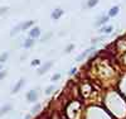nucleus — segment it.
<instances>
[{"label": "nucleus", "mask_w": 126, "mask_h": 119, "mask_svg": "<svg viewBox=\"0 0 126 119\" xmlns=\"http://www.w3.org/2000/svg\"><path fill=\"white\" fill-rule=\"evenodd\" d=\"M97 4H98V0H87L86 6L87 8H93V6H96Z\"/></svg>", "instance_id": "nucleus-14"}, {"label": "nucleus", "mask_w": 126, "mask_h": 119, "mask_svg": "<svg viewBox=\"0 0 126 119\" xmlns=\"http://www.w3.org/2000/svg\"><path fill=\"white\" fill-rule=\"evenodd\" d=\"M119 10H120V8L116 5V6H112L111 9H110V12H109V17L111 18V17H116L117 14H119Z\"/></svg>", "instance_id": "nucleus-10"}, {"label": "nucleus", "mask_w": 126, "mask_h": 119, "mask_svg": "<svg viewBox=\"0 0 126 119\" xmlns=\"http://www.w3.org/2000/svg\"><path fill=\"white\" fill-rule=\"evenodd\" d=\"M102 39H103L102 37H100V38H93V39H92V43L94 45V43H98V42H101Z\"/></svg>", "instance_id": "nucleus-20"}, {"label": "nucleus", "mask_w": 126, "mask_h": 119, "mask_svg": "<svg viewBox=\"0 0 126 119\" xmlns=\"http://www.w3.org/2000/svg\"><path fill=\"white\" fill-rule=\"evenodd\" d=\"M93 49H94V47H91V48H88V49H86L85 52H82V53H81V55H79V56H78V57L76 58V61H78V62H81V61H83V60H85V58H86V57H87V56L90 55V53H91V52H92Z\"/></svg>", "instance_id": "nucleus-3"}, {"label": "nucleus", "mask_w": 126, "mask_h": 119, "mask_svg": "<svg viewBox=\"0 0 126 119\" xmlns=\"http://www.w3.org/2000/svg\"><path fill=\"white\" fill-rule=\"evenodd\" d=\"M34 38H28V39H25V42L23 43V47L24 48H30V47H33V45H34Z\"/></svg>", "instance_id": "nucleus-9"}, {"label": "nucleus", "mask_w": 126, "mask_h": 119, "mask_svg": "<svg viewBox=\"0 0 126 119\" xmlns=\"http://www.w3.org/2000/svg\"><path fill=\"white\" fill-rule=\"evenodd\" d=\"M59 77H61V73H54L52 76V81H57V80H59Z\"/></svg>", "instance_id": "nucleus-18"}, {"label": "nucleus", "mask_w": 126, "mask_h": 119, "mask_svg": "<svg viewBox=\"0 0 126 119\" xmlns=\"http://www.w3.org/2000/svg\"><path fill=\"white\" fill-rule=\"evenodd\" d=\"M5 76H6V72H5V71H0V80L4 79Z\"/></svg>", "instance_id": "nucleus-23"}, {"label": "nucleus", "mask_w": 126, "mask_h": 119, "mask_svg": "<svg viewBox=\"0 0 126 119\" xmlns=\"http://www.w3.org/2000/svg\"><path fill=\"white\" fill-rule=\"evenodd\" d=\"M52 66H53V62H52V61H48L46 65H43V66H42V67L38 70V73H39V75H43V73H44V72H47Z\"/></svg>", "instance_id": "nucleus-2"}, {"label": "nucleus", "mask_w": 126, "mask_h": 119, "mask_svg": "<svg viewBox=\"0 0 126 119\" xmlns=\"http://www.w3.org/2000/svg\"><path fill=\"white\" fill-rule=\"evenodd\" d=\"M73 48H75V45H69V46L66 48V52H67V53H69V52H71Z\"/></svg>", "instance_id": "nucleus-19"}, {"label": "nucleus", "mask_w": 126, "mask_h": 119, "mask_svg": "<svg viewBox=\"0 0 126 119\" xmlns=\"http://www.w3.org/2000/svg\"><path fill=\"white\" fill-rule=\"evenodd\" d=\"M0 70H1V66H0Z\"/></svg>", "instance_id": "nucleus-25"}, {"label": "nucleus", "mask_w": 126, "mask_h": 119, "mask_svg": "<svg viewBox=\"0 0 126 119\" xmlns=\"http://www.w3.org/2000/svg\"><path fill=\"white\" fill-rule=\"evenodd\" d=\"M8 56H9V53H8V52L3 53V55L0 56V63H1V62H4V61H5V60L8 58Z\"/></svg>", "instance_id": "nucleus-16"}, {"label": "nucleus", "mask_w": 126, "mask_h": 119, "mask_svg": "<svg viewBox=\"0 0 126 119\" xmlns=\"http://www.w3.org/2000/svg\"><path fill=\"white\" fill-rule=\"evenodd\" d=\"M39 109H40V105H37V106H34L33 109H32V112H33V113H37Z\"/></svg>", "instance_id": "nucleus-22"}, {"label": "nucleus", "mask_w": 126, "mask_h": 119, "mask_svg": "<svg viewBox=\"0 0 126 119\" xmlns=\"http://www.w3.org/2000/svg\"><path fill=\"white\" fill-rule=\"evenodd\" d=\"M112 30H113V27H112V25H107V27L105 25V27H102L98 32H100V33H102V34H110Z\"/></svg>", "instance_id": "nucleus-8"}, {"label": "nucleus", "mask_w": 126, "mask_h": 119, "mask_svg": "<svg viewBox=\"0 0 126 119\" xmlns=\"http://www.w3.org/2000/svg\"><path fill=\"white\" fill-rule=\"evenodd\" d=\"M24 82H25V80L24 79H20L18 82H16V85L13 88V90H12V94H15V93H18L20 89L23 88V85H24Z\"/></svg>", "instance_id": "nucleus-5"}, {"label": "nucleus", "mask_w": 126, "mask_h": 119, "mask_svg": "<svg viewBox=\"0 0 126 119\" xmlns=\"http://www.w3.org/2000/svg\"><path fill=\"white\" fill-rule=\"evenodd\" d=\"M53 90H54V86L52 85V86H49V88H47V89H46V94H47V95H49V94L53 93Z\"/></svg>", "instance_id": "nucleus-17"}, {"label": "nucleus", "mask_w": 126, "mask_h": 119, "mask_svg": "<svg viewBox=\"0 0 126 119\" xmlns=\"http://www.w3.org/2000/svg\"><path fill=\"white\" fill-rule=\"evenodd\" d=\"M34 24V22L33 20H28V22H24V23H22V30H25L28 28H30L32 25Z\"/></svg>", "instance_id": "nucleus-11"}, {"label": "nucleus", "mask_w": 126, "mask_h": 119, "mask_svg": "<svg viewBox=\"0 0 126 119\" xmlns=\"http://www.w3.org/2000/svg\"><path fill=\"white\" fill-rule=\"evenodd\" d=\"M76 71H77V69H76V67H73V69H71V72H69V73H71V75H75Z\"/></svg>", "instance_id": "nucleus-24"}, {"label": "nucleus", "mask_w": 126, "mask_h": 119, "mask_svg": "<svg viewBox=\"0 0 126 119\" xmlns=\"http://www.w3.org/2000/svg\"><path fill=\"white\" fill-rule=\"evenodd\" d=\"M29 36L30 38H38L40 36V29L38 27H34V28H32L30 32H29Z\"/></svg>", "instance_id": "nucleus-6"}, {"label": "nucleus", "mask_w": 126, "mask_h": 119, "mask_svg": "<svg viewBox=\"0 0 126 119\" xmlns=\"http://www.w3.org/2000/svg\"><path fill=\"white\" fill-rule=\"evenodd\" d=\"M63 14H64V10L61 9V8H57V9H54L53 12H52L50 17H52V19H53V20H58Z\"/></svg>", "instance_id": "nucleus-1"}, {"label": "nucleus", "mask_w": 126, "mask_h": 119, "mask_svg": "<svg viewBox=\"0 0 126 119\" xmlns=\"http://www.w3.org/2000/svg\"><path fill=\"white\" fill-rule=\"evenodd\" d=\"M10 109H12V105H10V104H6L5 106H3L1 108V110H0V115H4L5 113H8Z\"/></svg>", "instance_id": "nucleus-13"}, {"label": "nucleus", "mask_w": 126, "mask_h": 119, "mask_svg": "<svg viewBox=\"0 0 126 119\" xmlns=\"http://www.w3.org/2000/svg\"><path fill=\"white\" fill-rule=\"evenodd\" d=\"M20 30H22V23L18 24L16 27H14V28L12 29V32H10V36H15L16 33H19Z\"/></svg>", "instance_id": "nucleus-12"}, {"label": "nucleus", "mask_w": 126, "mask_h": 119, "mask_svg": "<svg viewBox=\"0 0 126 119\" xmlns=\"http://www.w3.org/2000/svg\"><path fill=\"white\" fill-rule=\"evenodd\" d=\"M39 63H40L39 60H34V61H32V66H38Z\"/></svg>", "instance_id": "nucleus-21"}, {"label": "nucleus", "mask_w": 126, "mask_h": 119, "mask_svg": "<svg viewBox=\"0 0 126 119\" xmlns=\"http://www.w3.org/2000/svg\"><path fill=\"white\" fill-rule=\"evenodd\" d=\"M52 36H53V34H52L50 32H49V33H47V34H46L44 37H42V41H40V42H47V41H48V39H49V38H50Z\"/></svg>", "instance_id": "nucleus-15"}, {"label": "nucleus", "mask_w": 126, "mask_h": 119, "mask_svg": "<svg viewBox=\"0 0 126 119\" xmlns=\"http://www.w3.org/2000/svg\"><path fill=\"white\" fill-rule=\"evenodd\" d=\"M37 98H38V95H37V93H35L34 90H30V91L27 94V100H28V101L33 103V101L37 100Z\"/></svg>", "instance_id": "nucleus-7"}, {"label": "nucleus", "mask_w": 126, "mask_h": 119, "mask_svg": "<svg viewBox=\"0 0 126 119\" xmlns=\"http://www.w3.org/2000/svg\"><path fill=\"white\" fill-rule=\"evenodd\" d=\"M110 20V17H109V14L107 15H102L97 22H96V24H94V25H96V27H101V25H105V24H106L107 23V22Z\"/></svg>", "instance_id": "nucleus-4"}]
</instances>
